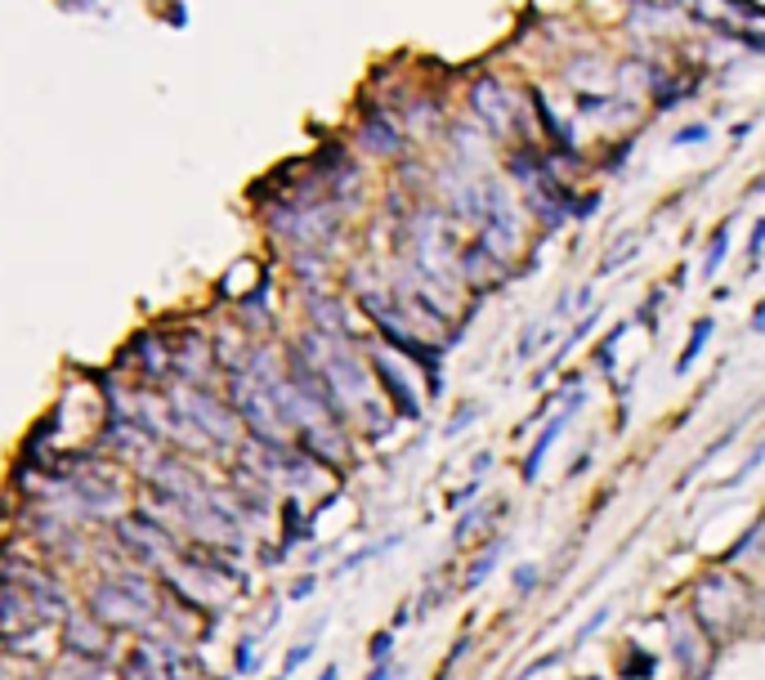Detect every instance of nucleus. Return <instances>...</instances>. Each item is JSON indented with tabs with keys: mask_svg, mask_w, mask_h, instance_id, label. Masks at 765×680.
<instances>
[{
	"mask_svg": "<svg viewBox=\"0 0 765 680\" xmlns=\"http://www.w3.org/2000/svg\"><path fill=\"white\" fill-rule=\"evenodd\" d=\"M761 457H765V443H756V447H752V457H747V462L738 466V475H734V480H725V488H738V484H747V480H752V471L761 466Z\"/></svg>",
	"mask_w": 765,
	"mask_h": 680,
	"instance_id": "obj_11",
	"label": "nucleus"
},
{
	"mask_svg": "<svg viewBox=\"0 0 765 680\" xmlns=\"http://www.w3.org/2000/svg\"><path fill=\"white\" fill-rule=\"evenodd\" d=\"M672 645H676V662H681L685 676L707 662V636H703V627H694V618L672 622Z\"/></svg>",
	"mask_w": 765,
	"mask_h": 680,
	"instance_id": "obj_5",
	"label": "nucleus"
},
{
	"mask_svg": "<svg viewBox=\"0 0 765 680\" xmlns=\"http://www.w3.org/2000/svg\"><path fill=\"white\" fill-rule=\"evenodd\" d=\"M747 614V587L730 574H707L694 587V622L703 627V636H734L738 622Z\"/></svg>",
	"mask_w": 765,
	"mask_h": 680,
	"instance_id": "obj_1",
	"label": "nucleus"
},
{
	"mask_svg": "<svg viewBox=\"0 0 765 680\" xmlns=\"http://www.w3.org/2000/svg\"><path fill=\"white\" fill-rule=\"evenodd\" d=\"M479 247L493 256V260H510L515 247H519V224H515V206H510V193L506 184L488 179L484 184V219H479Z\"/></svg>",
	"mask_w": 765,
	"mask_h": 680,
	"instance_id": "obj_2",
	"label": "nucleus"
},
{
	"mask_svg": "<svg viewBox=\"0 0 765 680\" xmlns=\"http://www.w3.org/2000/svg\"><path fill=\"white\" fill-rule=\"evenodd\" d=\"M471 99H475V117H479L488 131H497V135H502V131L510 126V112H506V90H502L493 76H484V81L475 85V94H471Z\"/></svg>",
	"mask_w": 765,
	"mask_h": 680,
	"instance_id": "obj_6",
	"label": "nucleus"
},
{
	"mask_svg": "<svg viewBox=\"0 0 765 680\" xmlns=\"http://www.w3.org/2000/svg\"><path fill=\"white\" fill-rule=\"evenodd\" d=\"M537 574H541V569H537V564H519V569L510 574L515 591H519V596H524V591H533V587H537Z\"/></svg>",
	"mask_w": 765,
	"mask_h": 680,
	"instance_id": "obj_12",
	"label": "nucleus"
},
{
	"mask_svg": "<svg viewBox=\"0 0 765 680\" xmlns=\"http://www.w3.org/2000/svg\"><path fill=\"white\" fill-rule=\"evenodd\" d=\"M372 680H390V671H385V667H381V671H376V676H372Z\"/></svg>",
	"mask_w": 765,
	"mask_h": 680,
	"instance_id": "obj_21",
	"label": "nucleus"
},
{
	"mask_svg": "<svg viewBox=\"0 0 765 680\" xmlns=\"http://www.w3.org/2000/svg\"><path fill=\"white\" fill-rule=\"evenodd\" d=\"M712 331H716V318H699V322H694V331H690V340H685V350H681V359H676V377H685V372L699 363V354L707 350Z\"/></svg>",
	"mask_w": 765,
	"mask_h": 680,
	"instance_id": "obj_7",
	"label": "nucleus"
},
{
	"mask_svg": "<svg viewBox=\"0 0 765 680\" xmlns=\"http://www.w3.org/2000/svg\"><path fill=\"white\" fill-rule=\"evenodd\" d=\"M502 559V542H493L475 564H471V574H466V587H479V583H488V574H493V564Z\"/></svg>",
	"mask_w": 765,
	"mask_h": 680,
	"instance_id": "obj_10",
	"label": "nucleus"
},
{
	"mask_svg": "<svg viewBox=\"0 0 765 680\" xmlns=\"http://www.w3.org/2000/svg\"><path fill=\"white\" fill-rule=\"evenodd\" d=\"M376 372H381V381H385V390H390V399H394V408H399L403 416H421V403H416V394H412V385H403V381L394 377V368H390V363H376Z\"/></svg>",
	"mask_w": 765,
	"mask_h": 680,
	"instance_id": "obj_8",
	"label": "nucleus"
},
{
	"mask_svg": "<svg viewBox=\"0 0 765 680\" xmlns=\"http://www.w3.org/2000/svg\"><path fill=\"white\" fill-rule=\"evenodd\" d=\"M752 331H765V300H761L756 313H752Z\"/></svg>",
	"mask_w": 765,
	"mask_h": 680,
	"instance_id": "obj_19",
	"label": "nucleus"
},
{
	"mask_svg": "<svg viewBox=\"0 0 765 680\" xmlns=\"http://www.w3.org/2000/svg\"><path fill=\"white\" fill-rule=\"evenodd\" d=\"M604 622H609V605H600V609L591 614V622H582V631H578V645H587V640H591V636H596V631H600Z\"/></svg>",
	"mask_w": 765,
	"mask_h": 680,
	"instance_id": "obj_14",
	"label": "nucleus"
},
{
	"mask_svg": "<svg viewBox=\"0 0 765 680\" xmlns=\"http://www.w3.org/2000/svg\"><path fill=\"white\" fill-rule=\"evenodd\" d=\"M761 247H765V219H756V229H752V243H747V260H752V265L761 260Z\"/></svg>",
	"mask_w": 765,
	"mask_h": 680,
	"instance_id": "obj_15",
	"label": "nucleus"
},
{
	"mask_svg": "<svg viewBox=\"0 0 765 680\" xmlns=\"http://www.w3.org/2000/svg\"><path fill=\"white\" fill-rule=\"evenodd\" d=\"M318 680H341V671H337V667H327V671H322Z\"/></svg>",
	"mask_w": 765,
	"mask_h": 680,
	"instance_id": "obj_20",
	"label": "nucleus"
},
{
	"mask_svg": "<svg viewBox=\"0 0 765 680\" xmlns=\"http://www.w3.org/2000/svg\"><path fill=\"white\" fill-rule=\"evenodd\" d=\"M569 394H573V399H569V403H565V408L556 412V416H551V425H546V430L537 434V443L528 447V457H524V484H537V475H541V462H546V452L556 447V439L565 434V425L573 421V412H578L582 394H578V390H569Z\"/></svg>",
	"mask_w": 765,
	"mask_h": 680,
	"instance_id": "obj_3",
	"label": "nucleus"
},
{
	"mask_svg": "<svg viewBox=\"0 0 765 680\" xmlns=\"http://www.w3.org/2000/svg\"><path fill=\"white\" fill-rule=\"evenodd\" d=\"M730 229H734V219H725L721 229L712 234V247H707V260H703V274L712 278L716 269H721V260H725V247H730Z\"/></svg>",
	"mask_w": 765,
	"mask_h": 680,
	"instance_id": "obj_9",
	"label": "nucleus"
},
{
	"mask_svg": "<svg viewBox=\"0 0 765 680\" xmlns=\"http://www.w3.org/2000/svg\"><path fill=\"white\" fill-rule=\"evenodd\" d=\"M390 649H394V640H390V636L381 631V636L372 640V658H376V662H385V658H390Z\"/></svg>",
	"mask_w": 765,
	"mask_h": 680,
	"instance_id": "obj_17",
	"label": "nucleus"
},
{
	"mask_svg": "<svg viewBox=\"0 0 765 680\" xmlns=\"http://www.w3.org/2000/svg\"><path fill=\"white\" fill-rule=\"evenodd\" d=\"M528 206L537 210V219L546 224V229H560L565 215L573 210V197L565 193V184H556V179H541V184H533V188H528Z\"/></svg>",
	"mask_w": 765,
	"mask_h": 680,
	"instance_id": "obj_4",
	"label": "nucleus"
},
{
	"mask_svg": "<svg viewBox=\"0 0 765 680\" xmlns=\"http://www.w3.org/2000/svg\"><path fill=\"white\" fill-rule=\"evenodd\" d=\"M649 667H653V662H649V658H644V653H631V662H627V667H622V680H631V676H644V671H649Z\"/></svg>",
	"mask_w": 765,
	"mask_h": 680,
	"instance_id": "obj_16",
	"label": "nucleus"
},
{
	"mask_svg": "<svg viewBox=\"0 0 765 680\" xmlns=\"http://www.w3.org/2000/svg\"><path fill=\"white\" fill-rule=\"evenodd\" d=\"M479 412H484V408H479V403H466V408H462V412H457V416H453V421H448V430H444V434H448V439H457V434H462V430H466V421H475V416H479Z\"/></svg>",
	"mask_w": 765,
	"mask_h": 680,
	"instance_id": "obj_13",
	"label": "nucleus"
},
{
	"mask_svg": "<svg viewBox=\"0 0 765 680\" xmlns=\"http://www.w3.org/2000/svg\"><path fill=\"white\" fill-rule=\"evenodd\" d=\"M699 140H707V126H685V131L676 135V144H699Z\"/></svg>",
	"mask_w": 765,
	"mask_h": 680,
	"instance_id": "obj_18",
	"label": "nucleus"
}]
</instances>
